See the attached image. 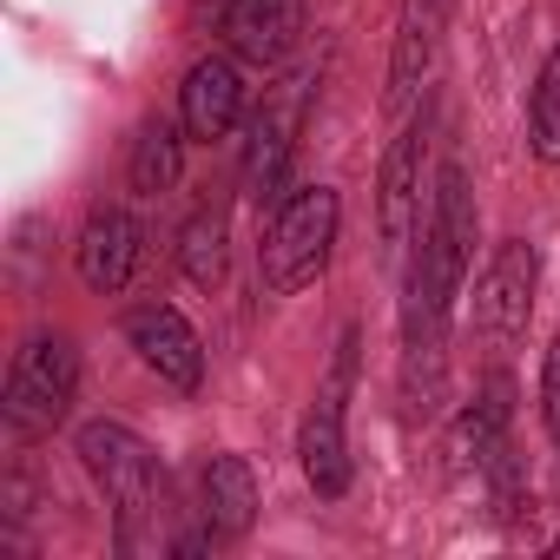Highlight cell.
I'll return each mask as SVG.
<instances>
[{"label": "cell", "mask_w": 560, "mask_h": 560, "mask_svg": "<svg viewBox=\"0 0 560 560\" xmlns=\"http://www.w3.org/2000/svg\"><path fill=\"white\" fill-rule=\"evenodd\" d=\"M80 462L113 501L119 553H159L165 547V468L126 422H86Z\"/></svg>", "instance_id": "obj_1"}, {"label": "cell", "mask_w": 560, "mask_h": 560, "mask_svg": "<svg viewBox=\"0 0 560 560\" xmlns=\"http://www.w3.org/2000/svg\"><path fill=\"white\" fill-rule=\"evenodd\" d=\"M468 250H475L468 178H462V165H442L435 198H429V218H422V250L409 264V311L448 324V304L462 291V277H468Z\"/></svg>", "instance_id": "obj_2"}, {"label": "cell", "mask_w": 560, "mask_h": 560, "mask_svg": "<svg viewBox=\"0 0 560 560\" xmlns=\"http://www.w3.org/2000/svg\"><path fill=\"white\" fill-rule=\"evenodd\" d=\"M337 218H343V205H337L330 185H304L277 205V218L257 244V277H264L270 298H298L304 284L324 277L330 244H337Z\"/></svg>", "instance_id": "obj_3"}, {"label": "cell", "mask_w": 560, "mask_h": 560, "mask_svg": "<svg viewBox=\"0 0 560 560\" xmlns=\"http://www.w3.org/2000/svg\"><path fill=\"white\" fill-rule=\"evenodd\" d=\"M80 389V357L67 337H27L14 370H8V396H0V416H8V435H47L67 422Z\"/></svg>", "instance_id": "obj_4"}, {"label": "cell", "mask_w": 560, "mask_h": 560, "mask_svg": "<svg viewBox=\"0 0 560 560\" xmlns=\"http://www.w3.org/2000/svg\"><path fill=\"white\" fill-rule=\"evenodd\" d=\"M534 284H540V250H534L527 237L494 244L481 284H475V330H481L494 350H508V343L527 330V317H534Z\"/></svg>", "instance_id": "obj_5"}, {"label": "cell", "mask_w": 560, "mask_h": 560, "mask_svg": "<svg viewBox=\"0 0 560 560\" xmlns=\"http://www.w3.org/2000/svg\"><path fill=\"white\" fill-rule=\"evenodd\" d=\"M317 93V67L291 73L284 86H277L257 119H250V152H244V172H250V198H277V185H284V165H291V145H298V126H304V106Z\"/></svg>", "instance_id": "obj_6"}, {"label": "cell", "mask_w": 560, "mask_h": 560, "mask_svg": "<svg viewBox=\"0 0 560 560\" xmlns=\"http://www.w3.org/2000/svg\"><path fill=\"white\" fill-rule=\"evenodd\" d=\"M448 8H455V0H402L396 47H389V86H383V106L389 113H409L416 93L429 86L435 54H442V34H448Z\"/></svg>", "instance_id": "obj_7"}, {"label": "cell", "mask_w": 560, "mask_h": 560, "mask_svg": "<svg viewBox=\"0 0 560 560\" xmlns=\"http://www.w3.org/2000/svg\"><path fill=\"white\" fill-rule=\"evenodd\" d=\"M126 343L139 350V363H145L159 383H172V389H198V383H205V343H198V330H191L172 304H139V311H126Z\"/></svg>", "instance_id": "obj_8"}, {"label": "cell", "mask_w": 560, "mask_h": 560, "mask_svg": "<svg viewBox=\"0 0 560 560\" xmlns=\"http://www.w3.org/2000/svg\"><path fill=\"white\" fill-rule=\"evenodd\" d=\"M422 152H429V119H409L389 152H383V178H376V231H383V250H402L409 224H416V205H422Z\"/></svg>", "instance_id": "obj_9"}, {"label": "cell", "mask_w": 560, "mask_h": 560, "mask_svg": "<svg viewBox=\"0 0 560 560\" xmlns=\"http://www.w3.org/2000/svg\"><path fill=\"white\" fill-rule=\"evenodd\" d=\"M139 257H145V231L132 211H93L86 231H80V284L93 298H119L132 277H139Z\"/></svg>", "instance_id": "obj_10"}, {"label": "cell", "mask_w": 560, "mask_h": 560, "mask_svg": "<svg viewBox=\"0 0 560 560\" xmlns=\"http://www.w3.org/2000/svg\"><path fill=\"white\" fill-rule=\"evenodd\" d=\"M237 119H244V73H237V60L205 54V60L185 73V86H178V126L211 145V139H224Z\"/></svg>", "instance_id": "obj_11"}, {"label": "cell", "mask_w": 560, "mask_h": 560, "mask_svg": "<svg viewBox=\"0 0 560 560\" xmlns=\"http://www.w3.org/2000/svg\"><path fill=\"white\" fill-rule=\"evenodd\" d=\"M298 34H304V0H224V40L250 67L291 60Z\"/></svg>", "instance_id": "obj_12"}, {"label": "cell", "mask_w": 560, "mask_h": 560, "mask_svg": "<svg viewBox=\"0 0 560 560\" xmlns=\"http://www.w3.org/2000/svg\"><path fill=\"white\" fill-rule=\"evenodd\" d=\"M298 455H304V475L324 501L350 494V442H343V402L317 396V409L304 416V435H298Z\"/></svg>", "instance_id": "obj_13"}, {"label": "cell", "mask_w": 560, "mask_h": 560, "mask_svg": "<svg viewBox=\"0 0 560 560\" xmlns=\"http://www.w3.org/2000/svg\"><path fill=\"white\" fill-rule=\"evenodd\" d=\"M257 521V475L244 455H211L205 468V527L218 540H244Z\"/></svg>", "instance_id": "obj_14"}, {"label": "cell", "mask_w": 560, "mask_h": 560, "mask_svg": "<svg viewBox=\"0 0 560 560\" xmlns=\"http://www.w3.org/2000/svg\"><path fill=\"white\" fill-rule=\"evenodd\" d=\"M185 165V139L172 119H145L132 139V191H172Z\"/></svg>", "instance_id": "obj_15"}, {"label": "cell", "mask_w": 560, "mask_h": 560, "mask_svg": "<svg viewBox=\"0 0 560 560\" xmlns=\"http://www.w3.org/2000/svg\"><path fill=\"white\" fill-rule=\"evenodd\" d=\"M178 270L191 277L198 291H211L218 277H224V211H198L178 231Z\"/></svg>", "instance_id": "obj_16"}, {"label": "cell", "mask_w": 560, "mask_h": 560, "mask_svg": "<svg viewBox=\"0 0 560 560\" xmlns=\"http://www.w3.org/2000/svg\"><path fill=\"white\" fill-rule=\"evenodd\" d=\"M527 145H534V159L560 165V47L547 54L540 80H534V106H527Z\"/></svg>", "instance_id": "obj_17"}, {"label": "cell", "mask_w": 560, "mask_h": 560, "mask_svg": "<svg viewBox=\"0 0 560 560\" xmlns=\"http://www.w3.org/2000/svg\"><path fill=\"white\" fill-rule=\"evenodd\" d=\"M540 429L560 442V337L547 343V363H540Z\"/></svg>", "instance_id": "obj_18"}, {"label": "cell", "mask_w": 560, "mask_h": 560, "mask_svg": "<svg viewBox=\"0 0 560 560\" xmlns=\"http://www.w3.org/2000/svg\"><path fill=\"white\" fill-rule=\"evenodd\" d=\"M553 560H560V534H553Z\"/></svg>", "instance_id": "obj_19"}]
</instances>
